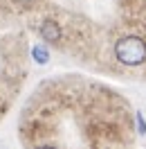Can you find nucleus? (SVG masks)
<instances>
[{
  "label": "nucleus",
  "mask_w": 146,
  "mask_h": 149,
  "mask_svg": "<svg viewBox=\"0 0 146 149\" xmlns=\"http://www.w3.org/2000/svg\"><path fill=\"white\" fill-rule=\"evenodd\" d=\"M34 54H36V61H41V63H45V61H47V52H45V50H41V47L34 50Z\"/></svg>",
  "instance_id": "obj_3"
},
{
  "label": "nucleus",
  "mask_w": 146,
  "mask_h": 149,
  "mask_svg": "<svg viewBox=\"0 0 146 149\" xmlns=\"http://www.w3.org/2000/svg\"><path fill=\"white\" fill-rule=\"evenodd\" d=\"M41 34H43V38L50 41V43L61 41V29H59V25H56L54 20H45V23L41 25Z\"/></svg>",
  "instance_id": "obj_2"
},
{
  "label": "nucleus",
  "mask_w": 146,
  "mask_h": 149,
  "mask_svg": "<svg viewBox=\"0 0 146 149\" xmlns=\"http://www.w3.org/2000/svg\"><path fill=\"white\" fill-rule=\"evenodd\" d=\"M115 56L124 65H139L146 61V43L139 36H124L115 43Z\"/></svg>",
  "instance_id": "obj_1"
},
{
  "label": "nucleus",
  "mask_w": 146,
  "mask_h": 149,
  "mask_svg": "<svg viewBox=\"0 0 146 149\" xmlns=\"http://www.w3.org/2000/svg\"><path fill=\"white\" fill-rule=\"evenodd\" d=\"M14 2H16V5H23V7H29V5L36 2V0H14Z\"/></svg>",
  "instance_id": "obj_4"
}]
</instances>
